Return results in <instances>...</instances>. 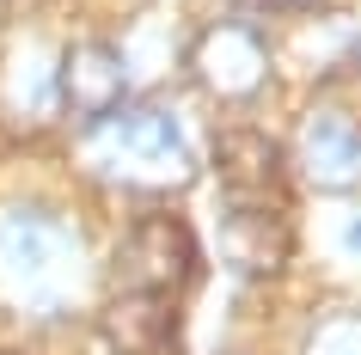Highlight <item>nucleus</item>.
I'll return each instance as SVG.
<instances>
[{
	"label": "nucleus",
	"mask_w": 361,
	"mask_h": 355,
	"mask_svg": "<svg viewBox=\"0 0 361 355\" xmlns=\"http://www.w3.org/2000/svg\"><path fill=\"white\" fill-rule=\"evenodd\" d=\"M111 148L98 153L104 178L123 190H178L196 172V160L184 153V129L171 123L166 104H135V111L104 123Z\"/></svg>",
	"instance_id": "f257e3e1"
},
{
	"label": "nucleus",
	"mask_w": 361,
	"mask_h": 355,
	"mask_svg": "<svg viewBox=\"0 0 361 355\" xmlns=\"http://www.w3.org/2000/svg\"><path fill=\"white\" fill-rule=\"evenodd\" d=\"M214 172L233 203H269L282 208L288 190V153L264 129H221L214 135Z\"/></svg>",
	"instance_id": "423d86ee"
},
{
	"label": "nucleus",
	"mask_w": 361,
	"mask_h": 355,
	"mask_svg": "<svg viewBox=\"0 0 361 355\" xmlns=\"http://www.w3.org/2000/svg\"><path fill=\"white\" fill-rule=\"evenodd\" d=\"M123 86H129V68L111 43H74L61 56V98L86 116H116L123 104Z\"/></svg>",
	"instance_id": "6e6552de"
},
{
	"label": "nucleus",
	"mask_w": 361,
	"mask_h": 355,
	"mask_svg": "<svg viewBox=\"0 0 361 355\" xmlns=\"http://www.w3.org/2000/svg\"><path fill=\"white\" fill-rule=\"evenodd\" d=\"M221 258L245 282H269L294 263V221L269 203H233L221 215Z\"/></svg>",
	"instance_id": "20e7f679"
},
{
	"label": "nucleus",
	"mask_w": 361,
	"mask_h": 355,
	"mask_svg": "<svg viewBox=\"0 0 361 355\" xmlns=\"http://www.w3.org/2000/svg\"><path fill=\"white\" fill-rule=\"evenodd\" d=\"M300 178L324 196H343V190L361 184V123L343 111H312L300 129Z\"/></svg>",
	"instance_id": "0eeeda50"
},
{
	"label": "nucleus",
	"mask_w": 361,
	"mask_h": 355,
	"mask_svg": "<svg viewBox=\"0 0 361 355\" xmlns=\"http://www.w3.org/2000/svg\"><path fill=\"white\" fill-rule=\"evenodd\" d=\"M343 245H349V251H361V215L349 221V233H343Z\"/></svg>",
	"instance_id": "9b49d317"
},
{
	"label": "nucleus",
	"mask_w": 361,
	"mask_h": 355,
	"mask_svg": "<svg viewBox=\"0 0 361 355\" xmlns=\"http://www.w3.org/2000/svg\"><path fill=\"white\" fill-rule=\"evenodd\" d=\"M214 355H245V349H214Z\"/></svg>",
	"instance_id": "f8f14e48"
},
{
	"label": "nucleus",
	"mask_w": 361,
	"mask_h": 355,
	"mask_svg": "<svg viewBox=\"0 0 361 355\" xmlns=\"http://www.w3.org/2000/svg\"><path fill=\"white\" fill-rule=\"evenodd\" d=\"M116 288H141V294H178L202 276V258H196V233L178 215H141V221L123 233L111 258Z\"/></svg>",
	"instance_id": "f03ea898"
},
{
	"label": "nucleus",
	"mask_w": 361,
	"mask_h": 355,
	"mask_svg": "<svg viewBox=\"0 0 361 355\" xmlns=\"http://www.w3.org/2000/svg\"><path fill=\"white\" fill-rule=\"evenodd\" d=\"M178 337H184V300L178 294L116 288L104 300V343L116 355H171Z\"/></svg>",
	"instance_id": "39448f33"
},
{
	"label": "nucleus",
	"mask_w": 361,
	"mask_h": 355,
	"mask_svg": "<svg viewBox=\"0 0 361 355\" xmlns=\"http://www.w3.org/2000/svg\"><path fill=\"white\" fill-rule=\"evenodd\" d=\"M190 74L196 86H209L214 98H227V104H245L257 86L269 80V49L264 37L251 31V25L227 19V25H209L190 49Z\"/></svg>",
	"instance_id": "7ed1b4c3"
},
{
	"label": "nucleus",
	"mask_w": 361,
	"mask_h": 355,
	"mask_svg": "<svg viewBox=\"0 0 361 355\" xmlns=\"http://www.w3.org/2000/svg\"><path fill=\"white\" fill-rule=\"evenodd\" d=\"M306 355H361V313H331L312 325Z\"/></svg>",
	"instance_id": "1a4fd4ad"
},
{
	"label": "nucleus",
	"mask_w": 361,
	"mask_h": 355,
	"mask_svg": "<svg viewBox=\"0 0 361 355\" xmlns=\"http://www.w3.org/2000/svg\"><path fill=\"white\" fill-rule=\"evenodd\" d=\"M245 6H264V13H294V6H312V0H245Z\"/></svg>",
	"instance_id": "9d476101"
}]
</instances>
